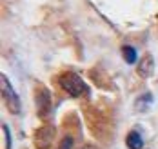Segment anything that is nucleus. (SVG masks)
Returning a JSON list of instances; mask_svg holds the SVG:
<instances>
[{
    "label": "nucleus",
    "instance_id": "1",
    "mask_svg": "<svg viewBox=\"0 0 158 149\" xmlns=\"http://www.w3.org/2000/svg\"><path fill=\"white\" fill-rule=\"evenodd\" d=\"M60 85L65 93H69L71 97H84L89 93V85L80 78L77 73H64L60 77Z\"/></svg>",
    "mask_w": 158,
    "mask_h": 149
},
{
    "label": "nucleus",
    "instance_id": "2",
    "mask_svg": "<svg viewBox=\"0 0 158 149\" xmlns=\"http://www.w3.org/2000/svg\"><path fill=\"white\" fill-rule=\"evenodd\" d=\"M0 80H2V97H4V102H6L7 109L13 115L20 113V98H18V95L15 93V89H13L11 82H9V78L6 75H2Z\"/></svg>",
    "mask_w": 158,
    "mask_h": 149
},
{
    "label": "nucleus",
    "instance_id": "3",
    "mask_svg": "<svg viewBox=\"0 0 158 149\" xmlns=\"http://www.w3.org/2000/svg\"><path fill=\"white\" fill-rule=\"evenodd\" d=\"M55 140V127L53 126H42L35 133V146L38 149H49Z\"/></svg>",
    "mask_w": 158,
    "mask_h": 149
},
{
    "label": "nucleus",
    "instance_id": "4",
    "mask_svg": "<svg viewBox=\"0 0 158 149\" xmlns=\"http://www.w3.org/2000/svg\"><path fill=\"white\" fill-rule=\"evenodd\" d=\"M36 109H38V115L42 118H46L51 111V95L46 87H40L36 93Z\"/></svg>",
    "mask_w": 158,
    "mask_h": 149
},
{
    "label": "nucleus",
    "instance_id": "5",
    "mask_svg": "<svg viewBox=\"0 0 158 149\" xmlns=\"http://www.w3.org/2000/svg\"><path fill=\"white\" fill-rule=\"evenodd\" d=\"M136 71H138V75H140L142 78H149V77L153 75V71H155V58H153L151 55L142 56V60L138 62Z\"/></svg>",
    "mask_w": 158,
    "mask_h": 149
},
{
    "label": "nucleus",
    "instance_id": "6",
    "mask_svg": "<svg viewBox=\"0 0 158 149\" xmlns=\"http://www.w3.org/2000/svg\"><path fill=\"white\" fill-rule=\"evenodd\" d=\"M126 144L129 149H142L143 147V140H142V135L138 131H129L126 138Z\"/></svg>",
    "mask_w": 158,
    "mask_h": 149
},
{
    "label": "nucleus",
    "instance_id": "7",
    "mask_svg": "<svg viewBox=\"0 0 158 149\" xmlns=\"http://www.w3.org/2000/svg\"><path fill=\"white\" fill-rule=\"evenodd\" d=\"M122 55H124L127 64H135L136 62V49L133 46H124L122 48Z\"/></svg>",
    "mask_w": 158,
    "mask_h": 149
},
{
    "label": "nucleus",
    "instance_id": "8",
    "mask_svg": "<svg viewBox=\"0 0 158 149\" xmlns=\"http://www.w3.org/2000/svg\"><path fill=\"white\" fill-rule=\"evenodd\" d=\"M151 102H153V95H151V93H149V95H143L142 98L136 100V107H138L140 111H143V109H145L143 104H151Z\"/></svg>",
    "mask_w": 158,
    "mask_h": 149
},
{
    "label": "nucleus",
    "instance_id": "9",
    "mask_svg": "<svg viewBox=\"0 0 158 149\" xmlns=\"http://www.w3.org/2000/svg\"><path fill=\"white\" fill-rule=\"evenodd\" d=\"M71 147H73V138H71V136H65L58 149H71Z\"/></svg>",
    "mask_w": 158,
    "mask_h": 149
},
{
    "label": "nucleus",
    "instance_id": "10",
    "mask_svg": "<svg viewBox=\"0 0 158 149\" xmlns=\"http://www.w3.org/2000/svg\"><path fill=\"white\" fill-rule=\"evenodd\" d=\"M2 131H4V135H6V146H7V149H11V135H9V127H7V126H2Z\"/></svg>",
    "mask_w": 158,
    "mask_h": 149
},
{
    "label": "nucleus",
    "instance_id": "11",
    "mask_svg": "<svg viewBox=\"0 0 158 149\" xmlns=\"http://www.w3.org/2000/svg\"><path fill=\"white\" fill-rule=\"evenodd\" d=\"M82 149H95V147H91V146H85V147H82Z\"/></svg>",
    "mask_w": 158,
    "mask_h": 149
}]
</instances>
